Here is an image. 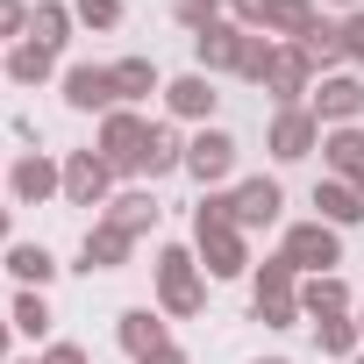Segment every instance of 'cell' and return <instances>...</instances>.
I'll list each match as a JSON object with an SVG mask.
<instances>
[{
	"label": "cell",
	"mask_w": 364,
	"mask_h": 364,
	"mask_svg": "<svg viewBox=\"0 0 364 364\" xmlns=\"http://www.w3.org/2000/svg\"><path fill=\"white\" fill-rule=\"evenodd\" d=\"M193 257H200L208 286L250 272V236L236 229V193H200L193 200Z\"/></svg>",
	"instance_id": "obj_1"
},
{
	"label": "cell",
	"mask_w": 364,
	"mask_h": 364,
	"mask_svg": "<svg viewBox=\"0 0 364 364\" xmlns=\"http://www.w3.org/2000/svg\"><path fill=\"white\" fill-rule=\"evenodd\" d=\"M150 272H157V314L193 321V314L208 307V272H200V257H193L186 243H157Z\"/></svg>",
	"instance_id": "obj_2"
},
{
	"label": "cell",
	"mask_w": 364,
	"mask_h": 364,
	"mask_svg": "<svg viewBox=\"0 0 364 364\" xmlns=\"http://www.w3.org/2000/svg\"><path fill=\"white\" fill-rule=\"evenodd\" d=\"M143 143H150V122H143L136 107H114V114H100V136H93V150L107 157V171H114V178H136V171H143Z\"/></svg>",
	"instance_id": "obj_3"
},
{
	"label": "cell",
	"mask_w": 364,
	"mask_h": 364,
	"mask_svg": "<svg viewBox=\"0 0 364 364\" xmlns=\"http://www.w3.org/2000/svg\"><path fill=\"white\" fill-rule=\"evenodd\" d=\"M8 200H15V208L65 200V157H50V150H22V157L8 164Z\"/></svg>",
	"instance_id": "obj_4"
},
{
	"label": "cell",
	"mask_w": 364,
	"mask_h": 364,
	"mask_svg": "<svg viewBox=\"0 0 364 364\" xmlns=\"http://www.w3.org/2000/svg\"><path fill=\"white\" fill-rule=\"evenodd\" d=\"M279 257H286L300 279L336 272V264H343V229H328V222H293V229H286V243H279Z\"/></svg>",
	"instance_id": "obj_5"
},
{
	"label": "cell",
	"mask_w": 364,
	"mask_h": 364,
	"mask_svg": "<svg viewBox=\"0 0 364 364\" xmlns=\"http://www.w3.org/2000/svg\"><path fill=\"white\" fill-rule=\"evenodd\" d=\"M236 150H243V143H236L229 129H215V122H208L200 136H186V178H193L200 193H222V178L236 171Z\"/></svg>",
	"instance_id": "obj_6"
},
{
	"label": "cell",
	"mask_w": 364,
	"mask_h": 364,
	"mask_svg": "<svg viewBox=\"0 0 364 364\" xmlns=\"http://www.w3.org/2000/svg\"><path fill=\"white\" fill-rule=\"evenodd\" d=\"M321 122H314V107H279L272 114V129H264V150L279 157V164H300V157H314L321 150Z\"/></svg>",
	"instance_id": "obj_7"
},
{
	"label": "cell",
	"mask_w": 364,
	"mask_h": 364,
	"mask_svg": "<svg viewBox=\"0 0 364 364\" xmlns=\"http://www.w3.org/2000/svg\"><path fill=\"white\" fill-rule=\"evenodd\" d=\"M114 200V171L100 150H65V208H107Z\"/></svg>",
	"instance_id": "obj_8"
},
{
	"label": "cell",
	"mask_w": 364,
	"mask_h": 364,
	"mask_svg": "<svg viewBox=\"0 0 364 364\" xmlns=\"http://www.w3.org/2000/svg\"><path fill=\"white\" fill-rule=\"evenodd\" d=\"M307 107H314L321 129H350V122H364V79H357V72H328V79L307 93Z\"/></svg>",
	"instance_id": "obj_9"
},
{
	"label": "cell",
	"mask_w": 364,
	"mask_h": 364,
	"mask_svg": "<svg viewBox=\"0 0 364 364\" xmlns=\"http://www.w3.org/2000/svg\"><path fill=\"white\" fill-rule=\"evenodd\" d=\"M243 50H250V29H236V22L222 15L215 29H200V36H193V72H208V79L243 72Z\"/></svg>",
	"instance_id": "obj_10"
},
{
	"label": "cell",
	"mask_w": 364,
	"mask_h": 364,
	"mask_svg": "<svg viewBox=\"0 0 364 364\" xmlns=\"http://www.w3.org/2000/svg\"><path fill=\"white\" fill-rule=\"evenodd\" d=\"M65 107H72V114H114V107H122L114 65H65Z\"/></svg>",
	"instance_id": "obj_11"
},
{
	"label": "cell",
	"mask_w": 364,
	"mask_h": 364,
	"mask_svg": "<svg viewBox=\"0 0 364 364\" xmlns=\"http://www.w3.org/2000/svg\"><path fill=\"white\" fill-rule=\"evenodd\" d=\"M215 107H222V93H215V79L208 72H178V79H164V114L171 122H215Z\"/></svg>",
	"instance_id": "obj_12"
},
{
	"label": "cell",
	"mask_w": 364,
	"mask_h": 364,
	"mask_svg": "<svg viewBox=\"0 0 364 364\" xmlns=\"http://www.w3.org/2000/svg\"><path fill=\"white\" fill-rule=\"evenodd\" d=\"M264 93H272L279 107H307V93H314V65L300 58V43H279V50H272V72H264Z\"/></svg>",
	"instance_id": "obj_13"
},
{
	"label": "cell",
	"mask_w": 364,
	"mask_h": 364,
	"mask_svg": "<svg viewBox=\"0 0 364 364\" xmlns=\"http://www.w3.org/2000/svg\"><path fill=\"white\" fill-rule=\"evenodd\" d=\"M279 215H286V186H279L272 171H257V178L236 186V229H243V236H250V229H272Z\"/></svg>",
	"instance_id": "obj_14"
},
{
	"label": "cell",
	"mask_w": 364,
	"mask_h": 364,
	"mask_svg": "<svg viewBox=\"0 0 364 364\" xmlns=\"http://www.w3.org/2000/svg\"><path fill=\"white\" fill-rule=\"evenodd\" d=\"M321 164H328V178H343V186L364 193V122L328 129V136H321Z\"/></svg>",
	"instance_id": "obj_15"
},
{
	"label": "cell",
	"mask_w": 364,
	"mask_h": 364,
	"mask_svg": "<svg viewBox=\"0 0 364 364\" xmlns=\"http://www.w3.org/2000/svg\"><path fill=\"white\" fill-rule=\"evenodd\" d=\"M129 250H136V236L129 229H114L107 215L86 229V243H79V272H122L129 264Z\"/></svg>",
	"instance_id": "obj_16"
},
{
	"label": "cell",
	"mask_w": 364,
	"mask_h": 364,
	"mask_svg": "<svg viewBox=\"0 0 364 364\" xmlns=\"http://www.w3.org/2000/svg\"><path fill=\"white\" fill-rule=\"evenodd\" d=\"M300 314H307V321H336V314H357V300H350L343 272H314V279H300Z\"/></svg>",
	"instance_id": "obj_17"
},
{
	"label": "cell",
	"mask_w": 364,
	"mask_h": 364,
	"mask_svg": "<svg viewBox=\"0 0 364 364\" xmlns=\"http://www.w3.org/2000/svg\"><path fill=\"white\" fill-rule=\"evenodd\" d=\"M114 343L143 364L150 350H164V343H171V328H164V314H157V307H129V314L114 321Z\"/></svg>",
	"instance_id": "obj_18"
},
{
	"label": "cell",
	"mask_w": 364,
	"mask_h": 364,
	"mask_svg": "<svg viewBox=\"0 0 364 364\" xmlns=\"http://www.w3.org/2000/svg\"><path fill=\"white\" fill-rule=\"evenodd\" d=\"M314 222H328V229H357V222H364V193L321 171V186H314Z\"/></svg>",
	"instance_id": "obj_19"
},
{
	"label": "cell",
	"mask_w": 364,
	"mask_h": 364,
	"mask_svg": "<svg viewBox=\"0 0 364 364\" xmlns=\"http://www.w3.org/2000/svg\"><path fill=\"white\" fill-rule=\"evenodd\" d=\"M314 22H321V15H314V0H264V22H257V36L300 43V36H307Z\"/></svg>",
	"instance_id": "obj_20"
},
{
	"label": "cell",
	"mask_w": 364,
	"mask_h": 364,
	"mask_svg": "<svg viewBox=\"0 0 364 364\" xmlns=\"http://www.w3.org/2000/svg\"><path fill=\"white\" fill-rule=\"evenodd\" d=\"M186 171V136H178L171 122H150V143H143V178H171Z\"/></svg>",
	"instance_id": "obj_21"
},
{
	"label": "cell",
	"mask_w": 364,
	"mask_h": 364,
	"mask_svg": "<svg viewBox=\"0 0 364 364\" xmlns=\"http://www.w3.org/2000/svg\"><path fill=\"white\" fill-rule=\"evenodd\" d=\"M72 29H79L72 0H36V8H29V36H36L43 50H65V43H72Z\"/></svg>",
	"instance_id": "obj_22"
},
{
	"label": "cell",
	"mask_w": 364,
	"mask_h": 364,
	"mask_svg": "<svg viewBox=\"0 0 364 364\" xmlns=\"http://www.w3.org/2000/svg\"><path fill=\"white\" fill-rule=\"evenodd\" d=\"M8 272H15V286H29V293H43L65 264L43 250V243H8Z\"/></svg>",
	"instance_id": "obj_23"
},
{
	"label": "cell",
	"mask_w": 364,
	"mask_h": 364,
	"mask_svg": "<svg viewBox=\"0 0 364 364\" xmlns=\"http://www.w3.org/2000/svg\"><path fill=\"white\" fill-rule=\"evenodd\" d=\"M114 93H122V107H136V100L164 93V72H157V58H122V65H114Z\"/></svg>",
	"instance_id": "obj_24"
},
{
	"label": "cell",
	"mask_w": 364,
	"mask_h": 364,
	"mask_svg": "<svg viewBox=\"0 0 364 364\" xmlns=\"http://www.w3.org/2000/svg\"><path fill=\"white\" fill-rule=\"evenodd\" d=\"M50 72H58V50H43L36 36H22V43L8 50V79H15V86H43Z\"/></svg>",
	"instance_id": "obj_25"
},
{
	"label": "cell",
	"mask_w": 364,
	"mask_h": 364,
	"mask_svg": "<svg viewBox=\"0 0 364 364\" xmlns=\"http://www.w3.org/2000/svg\"><path fill=\"white\" fill-rule=\"evenodd\" d=\"M107 222H114V229H129V236H150V229H157V200H150L143 186H129V193H114V200H107Z\"/></svg>",
	"instance_id": "obj_26"
},
{
	"label": "cell",
	"mask_w": 364,
	"mask_h": 364,
	"mask_svg": "<svg viewBox=\"0 0 364 364\" xmlns=\"http://www.w3.org/2000/svg\"><path fill=\"white\" fill-rule=\"evenodd\" d=\"M250 300H300V272H293L286 257L250 264Z\"/></svg>",
	"instance_id": "obj_27"
},
{
	"label": "cell",
	"mask_w": 364,
	"mask_h": 364,
	"mask_svg": "<svg viewBox=\"0 0 364 364\" xmlns=\"http://www.w3.org/2000/svg\"><path fill=\"white\" fill-rule=\"evenodd\" d=\"M314 343H321L328 364H350L364 350V328H357V314H336V321H314Z\"/></svg>",
	"instance_id": "obj_28"
},
{
	"label": "cell",
	"mask_w": 364,
	"mask_h": 364,
	"mask_svg": "<svg viewBox=\"0 0 364 364\" xmlns=\"http://www.w3.org/2000/svg\"><path fill=\"white\" fill-rule=\"evenodd\" d=\"M8 321H15V336H29V343H43L58 314H50V300H43V293H29V286H22V293H15V307H8Z\"/></svg>",
	"instance_id": "obj_29"
},
{
	"label": "cell",
	"mask_w": 364,
	"mask_h": 364,
	"mask_svg": "<svg viewBox=\"0 0 364 364\" xmlns=\"http://www.w3.org/2000/svg\"><path fill=\"white\" fill-rule=\"evenodd\" d=\"M300 58H307V65H314V72L328 79V72L343 65V43H336V29H328V22H314V29L300 36Z\"/></svg>",
	"instance_id": "obj_30"
},
{
	"label": "cell",
	"mask_w": 364,
	"mask_h": 364,
	"mask_svg": "<svg viewBox=\"0 0 364 364\" xmlns=\"http://www.w3.org/2000/svg\"><path fill=\"white\" fill-rule=\"evenodd\" d=\"M222 8H229V0H171L178 29H193V36H200V29H215V22H222Z\"/></svg>",
	"instance_id": "obj_31"
},
{
	"label": "cell",
	"mask_w": 364,
	"mask_h": 364,
	"mask_svg": "<svg viewBox=\"0 0 364 364\" xmlns=\"http://www.w3.org/2000/svg\"><path fill=\"white\" fill-rule=\"evenodd\" d=\"M72 15H79V29H122V0H72Z\"/></svg>",
	"instance_id": "obj_32"
},
{
	"label": "cell",
	"mask_w": 364,
	"mask_h": 364,
	"mask_svg": "<svg viewBox=\"0 0 364 364\" xmlns=\"http://www.w3.org/2000/svg\"><path fill=\"white\" fill-rule=\"evenodd\" d=\"M272 50H279V36H257V29H250V50H243V72H236V79L264 86V72H272Z\"/></svg>",
	"instance_id": "obj_33"
},
{
	"label": "cell",
	"mask_w": 364,
	"mask_h": 364,
	"mask_svg": "<svg viewBox=\"0 0 364 364\" xmlns=\"http://www.w3.org/2000/svg\"><path fill=\"white\" fill-rule=\"evenodd\" d=\"M250 314H257L264 328H300V321H307L300 300H250Z\"/></svg>",
	"instance_id": "obj_34"
},
{
	"label": "cell",
	"mask_w": 364,
	"mask_h": 364,
	"mask_svg": "<svg viewBox=\"0 0 364 364\" xmlns=\"http://www.w3.org/2000/svg\"><path fill=\"white\" fill-rule=\"evenodd\" d=\"M22 36H29V0H0V43L15 50Z\"/></svg>",
	"instance_id": "obj_35"
},
{
	"label": "cell",
	"mask_w": 364,
	"mask_h": 364,
	"mask_svg": "<svg viewBox=\"0 0 364 364\" xmlns=\"http://www.w3.org/2000/svg\"><path fill=\"white\" fill-rule=\"evenodd\" d=\"M336 43H343V65H364V8H350V22L336 29Z\"/></svg>",
	"instance_id": "obj_36"
},
{
	"label": "cell",
	"mask_w": 364,
	"mask_h": 364,
	"mask_svg": "<svg viewBox=\"0 0 364 364\" xmlns=\"http://www.w3.org/2000/svg\"><path fill=\"white\" fill-rule=\"evenodd\" d=\"M36 364H93V357H86L79 343H43V357H36Z\"/></svg>",
	"instance_id": "obj_37"
},
{
	"label": "cell",
	"mask_w": 364,
	"mask_h": 364,
	"mask_svg": "<svg viewBox=\"0 0 364 364\" xmlns=\"http://www.w3.org/2000/svg\"><path fill=\"white\" fill-rule=\"evenodd\" d=\"M229 22H236V29H257V22H264V0H229Z\"/></svg>",
	"instance_id": "obj_38"
},
{
	"label": "cell",
	"mask_w": 364,
	"mask_h": 364,
	"mask_svg": "<svg viewBox=\"0 0 364 364\" xmlns=\"http://www.w3.org/2000/svg\"><path fill=\"white\" fill-rule=\"evenodd\" d=\"M143 364H193V357H186V350H178V343H164V350H150Z\"/></svg>",
	"instance_id": "obj_39"
},
{
	"label": "cell",
	"mask_w": 364,
	"mask_h": 364,
	"mask_svg": "<svg viewBox=\"0 0 364 364\" xmlns=\"http://www.w3.org/2000/svg\"><path fill=\"white\" fill-rule=\"evenodd\" d=\"M15 243V215H8V200H0V250Z\"/></svg>",
	"instance_id": "obj_40"
},
{
	"label": "cell",
	"mask_w": 364,
	"mask_h": 364,
	"mask_svg": "<svg viewBox=\"0 0 364 364\" xmlns=\"http://www.w3.org/2000/svg\"><path fill=\"white\" fill-rule=\"evenodd\" d=\"M8 336H15V321H8V314H0V364H8Z\"/></svg>",
	"instance_id": "obj_41"
},
{
	"label": "cell",
	"mask_w": 364,
	"mask_h": 364,
	"mask_svg": "<svg viewBox=\"0 0 364 364\" xmlns=\"http://www.w3.org/2000/svg\"><path fill=\"white\" fill-rule=\"evenodd\" d=\"M257 364H286V357H257Z\"/></svg>",
	"instance_id": "obj_42"
},
{
	"label": "cell",
	"mask_w": 364,
	"mask_h": 364,
	"mask_svg": "<svg viewBox=\"0 0 364 364\" xmlns=\"http://www.w3.org/2000/svg\"><path fill=\"white\" fill-rule=\"evenodd\" d=\"M357 328H364V307H357Z\"/></svg>",
	"instance_id": "obj_43"
},
{
	"label": "cell",
	"mask_w": 364,
	"mask_h": 364,
	"mask_svg": "<svg viewBox=\"0 0 364 364\" xmlns=\"http://www.w3.org/2000/svg\"><path fill=\"white\" fill-rule=\"evenodd\" d=\"M350 364H364V350H357V357H350Z\"/></svg>",
	"instance_id": "obj_44"
},
{
	"label": "cell",
	"mask_w": 364,
	"mask_h": 364,
	"mask_svg": "<svg viewBox=\"0 0 364 364\" xmlns=\"http://www.w3.org/2000/svg\"><path fill=\"white\" fill-rule=\"evenodd\" d=\"M0 72H8V58H0Z\"/></svg>",
	"instance_id": "obj_45"
},
{
	"label": "cell",
	"mask_w": 364,
	"mask_h": 364,
	"mask_svg": "<svg viewBox=\"0 0 364 364\" xmlns=\"http://www.w3.org/2000/svg\"><path fill=\"white\" fill-rule=\"evenodd\" d=\"M343 8H357V0H343Z\"/></svg>",
	"instance_id": "obj_46"
}]
</instances>
